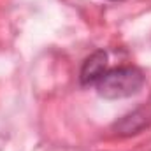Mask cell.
I'll return each instance as SVG.
<instances>
[{"instance_id":"6da1fadb","label":"cell","mask_w":151,"mask_h":151,"mask_svg":"<svg viewBox=\"0 0 151 151\" xmlns=\"http://www.w3.org/2000/svg\"><path fill=\"white\" fill-rule=\"evenodd\" d=\"M97 93L107 100H118L135 95L144 86V74L141 69L125 65L109 69L106 74L99 79Z\"/></svg>"},{"instance_id":"7a4b0ae2","label":"cell","mask_w":151,"mask_h":151,"mask_svg":"<svg viewBox=\"0 0 151 151\" xmlns=\"http://www.w3.org/2000/svg\"><path fill=\"white\" fill-rule=\"evenodd\" d=\"M151 125V107H139L132 113L125 114L123 118H119L114 123V130L119 135H135L141 134L144 128H148Z\"/></svg>"},{"instance_id":"3957f363","label":"cell","mask_w":151,"mask_h":151,"mask_svg":"<svg viewBox=\"0 0 151 151\" xmlns=\"http://www.w3.org/2000/svg\"><path fill=\"white\" fill-rule=\"evenodd\" d=\"M106 72H107V53L104 49H97L83 62L79 70V81L83 86L97 84Z\"/></svg>"},{"instance_id":"277c9868","label":"cell","mask_w":151,"mask_h":151,"mask_svg":"<svg viewBox=\"0 0 151 151\" xmlns=\"http://www.w3.org/2000/svg\"><path fill=\"white\" fill-rule=\"evenodd\" d=\"M113 2H119V0H113Z\"/></svg>"}]
</instances>
